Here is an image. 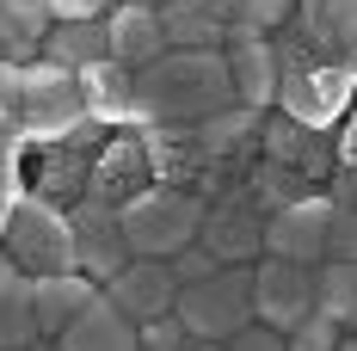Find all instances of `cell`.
Here are the masks:
<instances>
[{
  "instance_id": "obj_28",
  "label": "cell",
  "mask_w": 357,
  "mask_h": 351,
  "mask_svg": "<svg viewBox=\"0 0 357 351\" xmlns=\"http://www.w3.org/2000/svg\"><path fill=\"white\" fill-rule=\"evenodd\" d=\"M136 339H142V351H191V333H185V320L178 315H154L136 327Z\"/></svg>"
},
{
  "instance_id": "obj_19",
  "label": "cell",
  "mask_w": 357,
  "mask_h": 351,
  "mask_svg": "<svg viewBox=\"0 0 357 351\" xmlns=\"http://www.w3.org/2000/svg\"><path fill=\"white\" fill-rule=\"evenodd\" d=\"M99 296V278L86 271H62V278H31V308H37V327L43 339H62L74 320L86 315V302Z\"/></svg>"
},
{
  "instance_id": "obj_6",
  "label": "cell",
  "mask_w": 357,
  "mask_h": 351,
  "mask_svg": "<svg viewBox=\"0 0 357 351\" xmlns=\"http://www.w3.org/2000/svg\"><path fill=\"white\" fill-rule=\"evenodd\" d=\"M111 130L105 124H80L74 136L62 142H25L19 148V191L31 197H50V204H80L86 197V173H93V154Z\"/></svg>"
},
{
  "instance_id": "obj_4",
  "label": "cell",
  "mask_w": 357,
  "mask_h": 351,
  "mask_svg": "<svg viewBox=\"0 0 357 351\" xmlns=\"http://www.w3.org/2000/svg\"><path fill=\"white\" fill-rule=\"evenodd\" d=\"M117 222H123V241L136 259H173L178 246H191L204 234V197L154 179L130 204H117Z\"/></svg>"
},
{
  "instance_id": "obj_38",
  "label": "cell",
  "mask_w": 357,
  "mask_h": 351,
  "mask_svg": "<svg viewBox=\"0 0 357 351\" xmlns=\"http://www.w3.org/2000/svg\"><path fill=\"white\" fill-rule=\"evenodd\" d=\"M339 351H357V333H345V339H339Z\"/></svg>"
},
{
  "instance_id": "obj_17",
  "label": "cell",
  "mask_w": 357,
  "mask_h": 351,
  "mask_svg": "<svg viewBox=\"0 0 357 351\" xmlns=\"http://www.w3.org/2000/svg\"><path fill=\"white\" fill-rule=\"evenodd\" d=\"M222 56H228V74H234V99L247 111H271L278 105V80H284L278 37H234Z\"/></svg>"
},
{
  "instance_id": "obj_3",
  "label": "cell",
  "mask_w": 357,
  "mask_h": 351,
  "mask_svg": "<svg viewBox=\"0 0 357 351\" xmlns=\"http://www.w3.org/2000/svg\"><path fill=\"white\" fill-rule=\"evenodd\" d=\"M271 37H278V56H284V80H278V105L271 111H284V117L308 124V130H339L345 111L357 105V74L296 50L284 31H271Z\"/></svg>"
},
{
  "instance_id": "obj_16",
  "label": "cell",
  "mask_w": 357,
  "mask_h": 351,
  "mask_svg": "<svg viewBox=\"0 0 357 351\" xmlns=\"http://www.w3.org/2000/svg\"><path fill=\"white\" fill-rule=\"evenodd\" d=\"M105 296L136 320V327H142V320H154V315H173L178 278H173V265H167V259H130V265L105 283Z\"/></svg>"
},
{
  "instance_id": "obj_8",
  "label": "cell",
  "mask_w": 357,
  "mask_h": 351,
  "mask_svg": "<svg viewBox=\"0 0 357 351\" xmlns=\"http://www.w3.org/2000/svg\"><path fill=\"white\" fill-rule=\"evenodd\" d=\"M265 222L271 210L252 197V185H228V191H215L210 204H204V234L197 241L210 246L222 265H252V259H265Z\"/></svg>"
},
{
  "instance_id": "obj_5",
  "label": "cell",
  "mask_w": 357,
  "mask_h": 351,
  "mask_svg": "<svg viewBox=\"0 0 357 351\" xmlns=\"http://www.w3.org/2000/svg\"><path fill=\"white\" fill-rule=\"evenodd\" d=\"M0 246H6V259H13L25 278H62V271H80V265H74L68 210L50 204V197H31V191L13 197V222H6Z\"/></svg>"
},
{
  "instance_id": "obj_9",
  "label": "cell",
  "mask_w": 357,
  "mask_h": 351,
  "mask_svg": "<svg viewBox=\"0 0 357 351\" xmlns=\"http://www.w3.org/2000/svg\"><path fill=\"white\" fill-rule=\"evenodd\" d=\"M308 315H321V278L314 265H289V259H252V320L296 333Z\"/></svg>"
},
{
  "instance_id": "obj_2",
  "label": "cell",
  "mask_w": 357,
  "mask_h": 351,
  "mask_svg": "<svg viewBox=\"0 0 357 351\" xmlns=\"http://www.w3.org/2000/svg\"><path fill=\"white\" fill-rule=\"evenodd\" d=\"M86 117L80 80L56 62H6L0 56V136L13 142H62Z\"/></svg>"
},
{
  "instance_id": "obj_30",
  "label": "cell",
  "mask_w": 357,
  "mask_h": 351,
  "mask_svg": "<svg viewBox=\"0 0 357 351\" xmlns=\"http://www.w3.org/2000/svg\"><path fill=\"white\" fill-rule=\"evenodd\" d=\"M339 339H345V327L326 315H308L296 333H289V351H339Z\"/></svg>"
},
{
  "instance_id": "obj_18",
  "label": "cell",
  "mask_w": 357,
  "mask_h": 351,
  "mask_svg": "<svg viewBox=\"0 0 357 351\" xmlns=\"http://www.w3.org/2000/svg\"><path fill=\"white\" fill-rule=\"evenodd\" d=\"M74 80H80V99H86L93 124H105V130H130L136 124V74L123 62H93Z\"/></svg>"
},
{
  "instance_id": "obj_40",
  "label": "cell",
  "mask_w": 357,
  "mask_h": 351,
  "mask_svg": "<svg viewBox=\"0 0 357 351\" xmlns=\"http://www.w3.org/2000/svg\"><path fill=\"white\" fill-rule=\"evenodd\" d=\"M142 6H167V0H142Z\"/></svg>"
},
{
  "instance_id": "obj_25",
  "label": "cell",
  "mask_w": 357,
  "mask_h": 351,
  "mask_svg": "<svg viewBox=\"0 0 357 351\" xmlns=\"http://www.w3.org/2000/svg\"><path fill=\"white\" fill-rule=\"evenodd\" d=\"M252 197L265 204V210H284V204H296V197H308V191H321V185H308V179L296 173V167H278V160H252Z\"/></svg>"
},
{
  "instance_id": "obj_15",
  "label": "cell",
  "mask_w": 357,
  "mask_h": 351,
  "mask_svg": "<svg viewBox=\"0 0 357 351\" xmlns=\"http://www.w3.org/2000/svg\"><path fill=\"white\" fill-rule=\"evenodd\" d=\"M105 37H111V62H123L130 74L148 68V62H160L173 50L167 31H160V6H142V0H111Z\"/></svg>"
},
{
  "instance_id": "obj_36",
  "label": "cell",
  "mask_w": 357,
  "mask_h": 351,
  "mask_svg": "<svg viewBox=\"0 0 357 351\" xmlns=\"http://www.w3.org/2000/svg\"><path fill=\"white\" fill-rule=\"evenodd\" d=\"M6 222H13V191H0V234H6Z\"/></svg>"
},
{
  "instance_id": "obj_1",
  "label": "cell",
  "mask_w": 357,
  "mask_h": 351,
  "mask_svg": "<svg viewBox=\"0 0 357 351\" xmlns=\"http://www.w3.org/2000/svg\"><path fill=\"white\" fill-rule=\"evenodd\" d=\"M241 105L222 50H167L160 62L136 68V124H204Z\"/></svg>"
},
{
  "instance_id": "obj_21",
  "label": "cell",
  "mask_w": 357,
  "mask_h": 351,
  "mask_svg": "<svg viewBox=\"0 0 357 351\" xmlns=\"http://www.w3.org/2000/svg\"><path fill=\"white\" fill-rule=\"evenodd\" d=\"M160 31L173 50H228L234 25L222 19L215 0H167L160 6Z\"/></svg>"
},
{
  "instance_id": "obj_22",
  "label": "cell",
  "mask_w": 357,
  "mask_h": 351,
  "mask_svg": "<svg viewBox=\"0 0 357 351\" xmlns=\"http://www.w3.org/2000/svg\"><path fill=\"white\" fill-rule=\"evenodd\" d=\"M43 62H56V68H93V62H111V37H105V13L99 19H56L50 31H43Z\"/></svg>"
},
{
  "instance_id": "obj_27",
  "label": "cell",
  "mask_w": 357,
  "mask_h": 351,
  "mask_svg": "<svg viewBox=\"0 0 357 351\" xmlns=\"http://www.w3.org/2000/svg\"><path fill=\"white\" fill-rule=\"evenodd\" d=\"M333 148H339V167L326 179V191H333V197H357V105L345 111V124L333 130Z\"/></svg>"
},
{
  "instance_id": "obj_32",
  "label": "cell",
  "mask_w": 357,
  "mask_h": 351,
  "mask_svg": "<svg viewBox=\"0 0 357 351\" xmlns=\"http://www.w3.org/2000/svg\"><path fill=\"white\" fill-rule=\"evenodd\" d=\"M6 6V19H13V31L25 37H43L50 25H56V13H50V0H0Z\"/></svg>"
},
{
  "instance_id": "obj_24",
  "label": "cell",
  "mask_w": 357,
  "mask_h": 351,
  "mask_svg": "<svg viewBox=\"0 0 357 351\" xmlns=\"http://www.w3.org/2000/svg\"><path fill=\"white\" fill-rule=\"evenodd\" d=\"M222 6V19L234 25V37H271L289 25V13H296V0H215ZM228 37V43H234Z\"/></svg>"
},
{
  "instance_id": "obj_10",
  "label": "cell",
  "mask_w": 357,
  "mask_h": 351,
  "mask_svg": "<svg viewBox=\"0 0 357 351\" xmlns=\"http://www.w3.org/2000/svg\"><path fill=\"white\" fill-rule=\"evenodd\" d=\"M284 37L333 68L357 74V0H296Z\"/></svg>"
},
{
  "instance_id": "obj_14",
  "label": "cell",
  "mask_w": 357,
  "mask_h": 351,
  "mask_svg": "<svg viewBox=\"0 0 357 351\" xmlns=\"http://www.w3.org/2000/svg\"><path fill=\"white\" fill-rule=\"evenodd\" d=\"M142 185H154V167H148V148H142V130H111L93 154V173H86V197L99 204H130Z\"/></svg>"
},
{
  "instance_id": "obj_7",
  "label": "cell",
  "mask_w": 357,
  "mask_h": 351,
  "mask_svg": "<svg viewBox=\"0 0 357 351\" xmlns=\"http://www.w3.org/2000/svg\"><path fill=\"white\" fill-rule=\"evenodd\" d=\"M173 315L185 320L191 345H228L241 327H252V265H222L204 283H178Z\"/></svg>"
},
{
  "instance_id": "obj_35",
  "label": "cell",
  "mask_w": 357,
  "mask_h": 351,
  "mask_svg": "<svg viewBox=\"0 0 357 351\" xmlns=\"http://www.w3.org/2000/svg\"><path fill=\"white\" fill-rule=\"evenodd\" d=\"M19 283H25V271H19V265L6 259V246H0V302H6V296H13Z\"/></svg>"
},
{
  "instance_id": "obj_31",
  "label": "cell",
  "mask_w": 357,
  "mask_h": 351,
  "mask_svg": "<svg viewBox=\"0 0 357 351\" xmlns=\"http://www.w3.org/2000/svg\"><path fill=\"white\" fill-rule=\"evenodd\" d=\"M326 259H357V197H333V246Z\"/></svg>"
},
{
  "instance_id": "obj_26",
  "label": "cell",
  "mask_w": 357,
  "mask_h": 351,
  "mask_svg": "<svg viewBox=\"0 0 357 351\" xmlns=\"http://www.w3.org/2000/svg\"><path fill=\"white\" fill-rule=\"evenodd\" d=\"M43 339V327H37V308H31V278L19 283L6 302H0V351H31Z\"/></svg>"
},
{
  "instance_id": "obj_34",
  "label": "cell",
  "mask_w": 357,
  "mask_h": 351,
  "mask_svg": "<svg viewBox=\"0 0 357 351\" xmlns=\"http://www.w3.org/2000/svg\"><path fill=\"white\" fill-rule=\"evenodd\" d=\"M19 148H25V142L0 136V191H13V197H19Z\"/></svg>"
},
{
  "instance_id": "obj_29",
  "label": "cell",
  "mask_w": 357,
  "mask_h": 351,
  "mask_svg": "<svg viewBox=\"0 0 357 351\" xmlns=\"http://www.w3.org/2000/svg\"><path fill=\"white\" fill-rule=\"evenodd\" d=\"M167 265H173V278H178V283H204V278H215V271H222V259H215V253H210L204 241L178 246V253L167 259Z\"/></svg>"
},
{
  "instance_id": "obj_39",
  "label": "cell",
  "mask_w": 357,
  "mask_h": 351,
  "mask_svg": "<svg viewBox=\"0 0 357 351\" xmlns=\"http://www.w3.org/2000/svg\"><path fill=\"white\" fill-rule=\"evenodd\" d=\"M191 351H228V345H191Z\"/></svg>"
},
{
  "instance_id": "obj_11",
  "label": "cell",
  "mask_w": 357,
  "mask_h": 351,
  "mask_svg": "<svg viewBox=\"0 0 357 351\" xmlns=\"http://www.w3.org/2000/svg\"><path fill=\"white\" fill-rule=\"evenodd\" d=\"M333 246V191H308L265 222V253L289 259V265H321Z\"/></svg>"
},
{
  "instance_id": "obj_33",
  "label": "cell",
  "mask_w": 357,
  "mask_h": 351,
  "mask_svg": "<svg viewBox=\"0 0 357 351\" xmlns=\"http://www.w3.org/2000/svg\"><path fill=\"white\" fill-rule=\"evenodd\" d=\"M228 351H289V333H278V327H241L234 339H228Z\"/></svg>"
},
{
  "instance_id": "obj_37",
  "label": "cell",
  "mask_w": 357,
  "mask_h": 351,
  "mask_svg": "<svg viewBox=\"0 0 357 351\" xmlns=\"http://www.w3.org/2000/svg\"><path fill=\"white\" fill-rule=\"evenodd\" d=\"M6 37H25V31H13V19H6V6H0V43H6Z\"/></svg>"
},
{
  "instance_id": "obj_23",
  "label": "cell",
  "mask_w": 357,
  "mask_h": 351,
  "mask_svg": "<svg viewBox=\"0 0 357 351\" xmlns=\"http://www.w3.org/2000/svg\"><path fill=\"white\" fill-rule=\"evenodd\" d=\"M314 278H321V315L357 333V259H321Z\"/></svg>"
},
{
  "instance_id": "obj_20",
  "label": "cell",
  "mask_w": 357,
  "mask_h": 351,
  "mask_svg": "<svg viewBox=\"0 0 357 351\" xmlns=\"http://www.w3.org/2000/svg\"><path fill=\"white\" fill-rule=\"evenodd\" d=\"M56 345H62V351H142V339H136V320L99 290V296L86 302V315L74 320Z\"/></svg>"
},
{
  "instance_id": "obj_12",
  "label": "cell",
  "mask_w": 357,
  "mask_h": 351,
  "mask_svg": "<svg viewBox=\"0 0 357 351\" xmlns=\"http://www.w3.org/2000/svg\"><path fill=\"white\" fill-rule=\"evenodd\" d=\"M68 228H74V265L86 271V278H99L105 290L136 253L123 241V222H117V204H99V197H80L68 204Z\"/></svg>"
},
{
  "instance_id": "obj_13",
  "label": "cell",
  "mask_w": 357,
  "mask_h": 351,
  "mask_svg": "<svg viewBox=\"0 0 357 351\" xmlns=\"http://www.w3.org/2000/svg\"><path fill=\"white\" fill-rule=\"evenodd\" d=\"M259 160L296 167L308 185L326 191V179L339 167V148H333V130H308V124H296L284 111H265V124H259Z\"/></svg>"
}]
</instances>
